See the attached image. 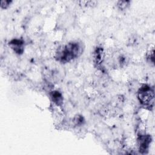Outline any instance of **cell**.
<instances>
[{"label":"cell","instance_id":"9c48e42d","mask_svg":"<svg viewBox=\"0 0 155 155\" xmlns=\"http://www.w3.org/2000/svg\"><path fill=\"white\" fill-rule=\"evenodd\" d=\"M12 2V1H5V0L1 1V8L3 9H5L10 6Z\"/></svg>","mask_w":155,"mask_h":155},{"label":"cell","instance_id":"8992f818","mask_svg":"<svg viewBox=\"0 0 155 155\" xmlns=\"http://www.w3.org/2000/svg\"><path fill=\"white\" fill-rule=\"evenodd\" d=\"M50 96L51 101L57 107H60L63 103V96L58 90H53L50 93Z\"/></svg>","mask_w":155,"mask_h":155},{"label":"cell","instance_id":"5b68a950","mask_svg":"<svg viewBox=\"0 0 155 155\" xmlns=\"http://www.w3.org/2000/svg\"><path fill=\"white\" fill-rule=\"evenodd\" d=\"M105 56V53L102 47H96L93 52V58L94 63L96 65H100L104 60Z\"/></svg>","mask_w":155,"mask_h":155},{"label":"cell","instance_id":"ba28073f","mask_svg":"<svg viewBox=\"0 0 155 155\" xmlns=\"http://www.w3.org/2000/svg\"><path fill=\"white\" fill-rule=\"evenodd\" d=\"M84 120V117L80 115H77L76 116L74 119H73V122L75 125H81L83 124Z\"/></svg>","mask_w":155,"mask_h":155},{"label":"cell","instance_id":"3957f363","mask_svg":"<svg viewBox=\"0 0 155 155\" xmlns=\"http://www.w3.org/2000/svg\"><path fill=\"white\" fill-rule=\"evenodd\" d=\"M152 142L151 135L145 133L140 134L137 139V145L139 151L141 154H147L150 145Z\"/></svg>","mask_w":155,"mask_h":155},{"label":"cell","instance_id":"277c9868","mask_svg":"<svg viewBox=\"0 0 155 155\" xmlns=\"http://www.w3.org/2000/svg\"><path fill=\"white\" fill-rule=\"evenodd\" d=\"M8 46L17 54L21 55L24 51V41L22 39L14 38L8 42Z\"/></svg>","mask_w":155,"mask_h":155},{"label":"cell","instance_id":"7a4b0ae2","mask_svg":"<svg viewBox=\"0 0 155 155\" xmlns=\"http://www.w3.org/2000/svg\"><path fill=\"white\" fill-rule=\"evenodd\" d=\"M137 98L143 107H153L154 102V89L147 84H143L137 91Z\"/></svg>","mask_w":155,"mask_h":155},{"label":"cell","instance_id":"6da1fadb","mask_svg":"<svg viewBox=\"0 0 155 155\" xmlns=\"http://www.w3.org/2000/svg\"><path fill=\"white\" fill-rule=\"evenodd\" d=\"M82 51V44L79 42H71L59 48L56 52L55 58L61 63H67L78 58Z\"/></svg>","mask_w":155,"mask_h":155},{"label":"cell","instance_id":"52a82bcc","mask_svg":"<svg viewBox=\"0 0 155 155\" xmlns=\"http://www.w3.org/2000/svg\"><path fill=\"white\" fill-rule=\"evenodd\" d=\"M130 2L128 1H117V7L119 8V9L123 10L127 8V7L130 4Z\"/></svg>","mask_w":155,"mask_h":155}]
</instances>
